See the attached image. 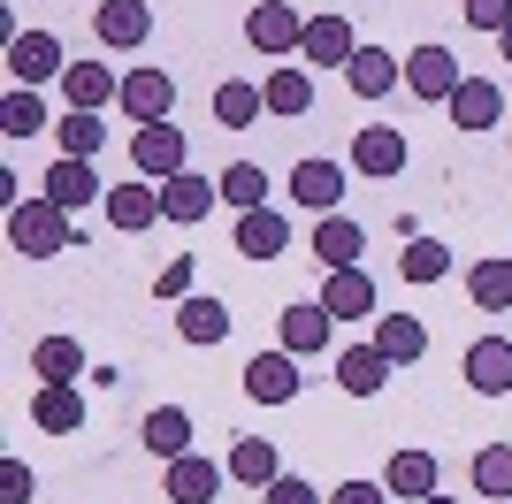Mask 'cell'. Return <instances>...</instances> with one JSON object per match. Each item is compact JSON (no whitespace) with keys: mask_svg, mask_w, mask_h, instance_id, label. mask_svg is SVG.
I'll return each instance as SVG.
<instances>
[{"mask_svg":"<svg viewBox=\"0 0 512 504\" xmlns=\"http://www.w3.org/2000/svg\"><path fill=\"white\" fill-rule=\"evenodd\" d=\"M8 245L23 252V260H54V252H77V222H69V207H54V199H16L8 207Z\"/></svg>","mask_w":512,"mask_h":504,"instance_id":"1","label":"cell"},{"mask_svg":"<svg viewBox=\"0 0 512 504\" xmlns=\"http://www.w3.org/2000/svg\"><path fill=\"white\" fill-rule=\"evenodd\" d=\"M192 168V146H184V130L176 123H138L130 130V176H146V184H169Z\"/></svg>","mask_w":512,"mask_h":504,"instance_id":"2","label":"cell"},{"mask_svg":"<svg viewBox=\"0 0 512 504\" xmlns=\"http://www.w3.org/2000/svg\"><path fill=\"white\" fill-rule=\"evenodd\" d=\"M413 161V146H406V130L398 123H360L352 130V176H375V184H390V176H398V168Z\"/></svg>","mask_w":512,"mask_h":504,"instance_id":"3","label":"cell"},{"mask_svg":"<svg viewBox=\"0 0 512 504\" xmlns=\"http://www.w3.org/2000/svg\"><path fill=\"white\" fill-rule=\"evenodd\" d=\"M245 46L268 54V62H283V54H299V46H306V16L291 8V0H260L253 16H245Z\"/></svg>","mask_w":512,"mask_h":504,"instance_id":"4","label":"cell"},{"mask_svg":"<svg viewBox=\"0 0 512 504\" xmlns=\"http://www.w3.org/2000/svg\"><path fill=\"white\" fill-rule=\"evenodd\" d=\"M62 69H69V54H62L54 31H16V39H8V77L16 84L39 92V84H62Z\"/></svg>","mask_w":512,"mask_h":504,"instance_id":"5","label":"cell"},{"mask_svg":"<svg viewBox=\"0 0 512 504\" xmlns=\"http://www.w3.org/2000/svg\"><path fill=\"white\" fill-rule=\"evenodd\" d=\"M107 230H123V237H138V230H153V222H169L161 214V184H146V176H130V184H107Z\"/></svg>","mask_w":512,"mask_h":504,"instance_id":"6","label":"cell"},{"mask_svg":"<svg viewBox=\"0 0 512 504\" xmlns=\"http://www.w3.org/2000/svg\"><path fill=\"white\" fill-rule=\"evenodd\" d=\"M459 375H467L474 398H505L512 390V336H474L467 359H459Z\"/></svg>","mask_w":512,"mask_h":504,"instance_id":"7","label":"cell"},{"mask_svg":"<svg viewBox=\"0 0 512 504\" xmlns=\"http://www.w3.org/2000/svg\"><path fill=\"white\" fill-rule=\"evenodd\" d=\"M299 390H306V375H299L291 352H253L245 359V398L253 405H291Z\"/></svg>","mask_w":512,"mask_h":504,"instance_id":"8","label":"cell"},{"mask_svg":"<svg viewBox=\"0 0 512 504\" xmlns=\"http://www.w3.org/2000/svg\"><path fill=\"white\" fill-rule=\"evenodd\" d=\"M306 69H344L352 54H360V31H352V16L344 8H329V16H306Z\"/></svg>","mask_w":512,"mask_h":504,"instance_id":"9","label":"cell"},{"mask_svg":"<svg viewBox=\"0 0 512 504\" xmlns=\"http://www.w3.org/2000/svg\"><path fill=\"white\" fill-rule=\"evenodd\" d=\"M222 482H230V466L184 451V459H169V474H161V497H169V504H214V497H222Z\"/></svg>","mask_w":512,"mask_h":504,"instance_id":"10","label":"cell"},{"mask_svg":"<svg viewBox=\"0 0 512 504\" xmlns=\"http://www.w3.org/2000/svg\"><path fill=\"white\" fill-rule=\"evenodd\" d=\"M130 123H169L176 107V77L169 69H123V100H115Z\"/></svg>","mask_w":512,"mask_h":504,"instance_id":"11","label":"cell"},{"mask_svg":"<svg viewBox=\"0 0 512 504\" xmlns=\"http://www.w3.org/2000/svg\"><path fill=\"white\" fill-rule=\"evenodd\" d=\"M459 54H451V46H413L406 54V92L413 100H451V92H459Z\"/></svg>","mask_w":512,"mask_h":504,"instance_id":"12","label":"cell"},{"mask_svg":"<svg viewBox=\"0 0 512 504\" xmlns=\"http://www.w3.org/2000/svg\"><path fill=\"white\" fill-rule=\"evenodd\" d=\"M344 184H352V168H344V161H321V153L291 168V199H299V207H314V214H337Z\"/></svg>","mask_w":512,"mask_h":504,"instance_id":"13","label":"cell"},{"mask_svg":"<svg viewBox=\"0 0 512 504\" xmlns=\"http://www.w3.org/2000/svg\"><path fill=\"white\" fill-rule=\"evenodd\" d=\"M92 31H100V46L130 54V46L153 39V8H146V0H107V8H92Z\"/></svg>","mask_w":512,"mask_h":504,"instance_id":"14","label":"cell"},{"mask_svg":"<svg viewBox=\"0 0 512 504\" xmlns=\"http://www.w3.org/2000/svg\"><path fill=\"white\" fill-rule=\"evenodd\" d=\"M321 306H329V321H375V275L367 268H329Z\"/></svg>","mask_w":512,"mask_h":504,"instance_id":"15","label":"cell"},{"mask_svg":"<svg viewBox=\"0 0 512 504\" xmlns=\"http://www.w3.org/2000/svg\"><path fill=\"white\" fill-rule=\"evenodd\" d=\"M276 336H283V352H291V359H306V352H321V344L337 336V321H329V306H321V298H299V306H283Z\"/></svg>","mask_w":512,"mask_h":504,"instance_id":"16","label":"cell"},{"mask_svg":"<svg viewBox=\"0 0 512 504\" xmlns=\"http://www.w3.org/2000/svg\"><path fill=\"white\" fill-rule=\"evenodd\" d=\"M31 428H39V436H77V428H85V398H77V382H39V398H31Z\"/></svg>","mask_w":512,"mask_h":504,"instance_id":"17","label":"cell"},{"mask_svg":"<svg viewBox=\"0 0 512 504\" xmlns=\"http://www.w3.org/2000/svg\"><path fill=\"white\" fill-rule=\"evenodd\" d=\"M398 77H406V62H398L390 46H360V54L344 62V84H352L360 100H390V92H398Z\"/></svg>","mask_w":512,"mask_h":504,"instance_id":"18","label":"cell"},{"mask_svg":"<svg viewBox=\"0 0 512 504\" xmlns=\"http://www.w3.org/2000/svg\"><path fill=\"white\" fill-rule=\"evenodd\" d=\"M214 199H222V184H214V176H199V168H184V176H169V184H161V214H169V222H207Z\"/></svg>","mask_w":512,"mask_h":504,"instance_id":"19","label":"cell"},{"mask_svg":"<svg viewBox=\"0 0 512 504\" xmlns=\"http://www.w3.org/2000/svg\"><path fill=\"white\" fill-rule=\"evenodd\" d=\"M138 443H146L161 466L184 459V451H192V413H184V405H153V413L138 420Z\"/></svg>","mask_w":512,"mask_h":504,"instance_id":"20","label":"cell"},{"mask_svg":"<svg viewBox=\"0 0 512 504\" xmlns=\"http://www.w3.org/2000/svg\"><path fill=\"white\" fill-rule=\"evenodd\" d=\"M390 375H398V367H390L375 344H344V352H337V390H344V398H375Z\"/></svg>","mask_w":512,"mask_h":504,"instance_id":"21","label":"cell"},{"mask_svg":"<svg viewBox=\"0 0 512 504\" xmlns=\"http://www.w3.org/2000/svg\"><path fill=\"white\" fill-rule=\"evenodd\" d=\"M360 252H367V230L352 214H321L314 222V260L321 268H360Z\"/></svg>","mask_w":512,"mask_h":504,"instance_id":"22","label":"cell"},{"mask_svg":"<svg viewBox=\"0 0 512 504\" xmlns=\"http://www.w3.org/2000/svg\"><path fill=\"white\" fill-rule=\"evenodd\" d=\"M46 199L77 214V207H92V199H107V184H100V168H92V161H69V153H62V161L46 168Z\"/></svg>","mask_w":512,"mask_h":504,"instance_id":"23","label":"cell"},{"mask_svg":"<svg viewBox=\"0 0 512 504\" xmlns=\"http://www.w3.org/2000/svg\"><path fill=\"white\" fill-rule=\"evenodd\" d=\"M444 107H451V130H497V115H505V92H497L490 77H467Z\"/></svg>","mask_w":512,"mask_h":504,"instance_id":"24","label":"cell"},{"mask_svg":"<svg viewBox=\"0 0 512 504\" xmlns=\"http://www.w3.org/2000/svg\"><path fill=\"white\" fill-rule=\"evenodd\" d=\"M176 336H184V344H222V336H230V306L214 291L176 298Z\"/></svg>","mask_w":512,"mask_h":504,"instance_id":"25","label":"cell"},{"mask_svg":"<svg viewBox=\"0 0 512 504\" xmlns=\"http://www.w3.org/2000/svg\"><path fill=\"white\" fill-rule=\"evenodd\" d=\"M283 245H291V222H283V207L237 214V252H245V260H276Z\"/></svg>","mask_w":512,"mask_h":504,"instance_id":"26","label":"cell"},{"mask_svg":"<svg viewBox=\"0 0 512 504\" xmlns=\"http://www.w3.org/2000/svg\"><path fill=\"white\" fill-rule=\"evenodd\" d=\"M62 100L100 115L107 100H123V77H115V69H100V62H69V69H62Z\"/></svg>","mask_w":512,"mask_h":504,"instance_id":"27","label":"cell"},{"mask_svg":"<svg viewBox=\"0 0 512 504\" xmlns=\"http://www.w3.org/2000/svg\"><path fill=\"white\" fill-rule=\"evenodd\" d=\"M383 489L398 504H421V497H436V459L428 451H390V466H383Z\"/></svg>","mask_w":512,"mask_h":504,"instance_id":"28","label":"cell"},{"mask_svg":"<svg viewBox=\"0 0 512 504\" xmlns=\"http://www.w3.org/2000/svg\"><path fill=\"white\" fill-rule=\"evenodd\" d=\"M375 352H383L390 367H413V359L428 352V329H421V314H375Z\"/></svg>","mask_w":512,"mask_h":504,"instance_id":"29","label":"cell"},{"mask_svg":"<svg viewBox=\"0 0 512 504\" xmlns=\"http://www.w3.org/2000/svg\"><path fill=\"white\" fill-rule=\"evenodd\" d=\"M260 115H268L260 84H245V77H222V84H214V123H222V130H253Z\"/></svg>","mask_w":512,"mask_h":504,"instance_id":"30","label":"cell"},{"mask_svg":"<svg viewBox=\"0 0 512 504\" xmlns=\"http://www.w3.org/2000/svg\"><path fill=\"white\" fill-rule=\"evenodd\" d=\"M222 466H230V482H245V489H268V482L283 474V466H276V443H268V436H237Z\"/></svg>","mask_w":512,"mask_h":504,"instance_id":"31","label":"cell"},{"mask_svg":"<svg viewBox=\"0 0 512 504\" xmlns=\"http://www.w3.org/2000/svg\"><path fill=\"white\" fill-rule=\"evenodd\" d=\"M31 375L39 382H77L85 375V344H77V336H39V344H31Z\"/></svg>","mask_w":512,"mask_h":504,"instance_id":"32","label":"cell"},{"mask_svg":"<svg viewBox=\"0 0 512 504\" xmlns=\"http://www.w3.org/2000/svg\"><path fill=\"white\" fill-rule=\"evenodd\" d=\"M467 298L482 306V314H505V306H512V260H505V252L467 268Z\"/></svg>","mask_w":512,"mask_h":504,"instance_id":"33","label":"cell"},{"mask_svg":"<svg viewBox=\"0 0 512 504\" xmlns=\"http://www.w3.org/2000/svg\"><path fill=\"white\" fill-rule=\"evenodd\" d=\"M0 130H8V138H39V130H54V115H46V100L31 92V84H8V100H0Z\"/></svg>","mask_w":512,"mask_h":504,"instance_id":"34","label":"cell"},{"mask_svg":"<svg viewBox=\"0 0 512 504\" xmlns=\"http://www.w3.org/2000/svg\"><path fill=\"white\" fill-rule=\"evenodd\" d=\"M214 184H222V207H237V214L268 207V168H260V161H230Z\"/></svg>","mask_w":512,"mask_h":504,"instance_id":"35","label":"cell"},{"mask_svg":"<svg viewBox=\"0 0 512 504\" xmlns=\"http://www.w3.org/2000/svg\"><path fill=\"white\" fill-rule=\"evenodd\" d=\"M260 100H268V115H306V107H314V77H306V69H268V77H260Z\"/></svg>","mask_w":512,"mask_h":504,"instance_id":"36","label":"cell"},{"mask_svg":"<svg viewBox=\"0 0 512 504\" xmlns=\"http://www.w3.org/2000/svg\"><path fill=\"white\" fill-rule=\"evenodd\" d=\"M54 138H62L69 161H100V146H107V130H100V115H92V107H69L62 123H54Z\"/></svg>","mask_w":512,"mask_h":504,"instance_id":"37","label":"cell"},{"mask_svg":"<svg viewBox=\"0 0 512 504\" xmlns=\"http://www.w3.org/2000/svg\"><path fill=\"white\" fill-rule=\"evenodd\" d=\"M398 275H406V283H444V275H451V245H436V237H413V245L398 252Z\"/></svg>","mask_w":512,"mask_h":504,"instance_id":"38","label":"cell"},{"mask_svg":"<svg viewBox=\"0 0 512 504\" xmlns=\"http://www.w3.org/2000/svg\"><path fill=\"white\" fill-rule=\"evenodd\" d=\"M467 474H474V489H482V497H512V443H482Z\"/></svg>","mask_w":512,"mask_h":504,"instance_id":"39","label":"cell"},{"mask_svg":"<svg viewBox=\"0 0 512 504\" xmlns=\"http://www.w3.org/2000/svg\"><path fill=\"white\" fill-rule=\"evenodd\" d=\"M260 504H329L314 482H299V474H276V482L260 489Z\"/></svg>","mask_w":512,"mask_h":504,"instance_id":"40","label":"cell"},{"mask_svg":"<svg viewBox=\"0 0 512 504\" xmlns=\"http://www.w3.org/2000/svg\"><path fill=\"white\" fill-rule=\"evenodd\" d=\"M459 16H467L474 31H490V39H497V31L512 23V0H459Z\"/></svg>","mask_w":512,"mask_h":504,"instance_id":"41","label":"cell"},{"mask_svg":"<svg viewBox=\"0 0 512 504\" xmlns=\"http://www.w3.org/2000/svg\"><path fill=\"white\" fill-rule=\"evenodd\" d=\"M31 497H39L31 466H23V459H0V504H31Z\"/></svg>","mask_w":512,"mask_h":504,"instance_id":"42","label":"cell"},{"mask_svg":"<svg viewBox=\"0 0 512 504\" xmlns=\"http://www.w3.org/2000/svg\"><path fill=\"white\" fill-rule=\"evenodd\" d=\"M153 298H192V252H176L169 268L153 275Z\"/></svg>","mask_w":512,"mask_h":504,"instance_id":"43","label":"cell"},{"mask_svg":"<svg viewBox=\"0 0 512 504\" xmlns=\"http://www.w3.org/2000/svg\"><path fill=\"white\" fill-rule=\"evenodd\" d=\"M329 504H390V489L383 482H337V497Z\"/></svg>","mask_w":512,"mask_h":504,"instance_id":"44","label":"cell"},{"mask_svg":"<svg viewBox=\"0 0 512 504\" xmlns=\"http://www.w3.org/2000/svg\"><path fill=\"white\" fill-rule=\"evenodd\" d=\"M497 54H505V69H512V23H505V31H497Z\"/></svg>","mask_w":512,"mask_h":504,"instance_id":"45","label":"cell"},{"mask_svg":"<svg viewBox=\"0 0 512 504\" xmlns=\"http://www.w3.org/2000/svg\"><path fill=\"white\" fill-rule=\"evenodd\" d=\"M421 504H451V497H421Z\"/></svg>","mask_w":512,"mask_h":504,"instance_id":"46","label":"cell"},{"mask_svg":"<svg viewBox=\"0 0 512 504\" xmlns=\"http://www.w3.org/2000/svg\"><path fill=\"white\" fill-rule=\"evenodd\" d=\"M85 8H107V0H85Z\"/></svg>","mask_w":512,"mask_h":504,"instance_id":"47","label":"cell"}]
</instances>
